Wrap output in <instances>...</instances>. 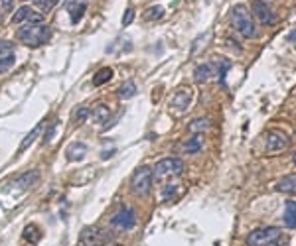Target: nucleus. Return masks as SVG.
<instances>
[{
	"label": "nucleus",
	"mask_w": 296,
	"mask_h": 246,
	"mask_svg": "<svg viewBox=\"0 0 296 246\" xmlns=\"http://www.w3.org/2000/svg\"><path fill=\"white\" fill-rule=\"evenodd\" d=\"M16 37H18V42H22L28 48H40V46L48 44V39L52 37V32L44 24H38V26L28 24V26H22L16 32Z\"/></svg>",
	"instance_id": "1"
},
{
	"label": "nucleus",
	"mask_w": 296,
	"mask_h": 246,
	"mask_svg": "<svg viewBox=\"0 0 296 246\" xmlns=\"http://www.w3.org/2000/svg\"><path fill=\"white\" fill-rule=\"evenodd\" d=\"M231 22H233L235 30H237L243 37L251 39V37L257 35V28H255V24H253V18H251L249 10H247L243 4H237V6L233 8V12H231Z\"/></svg>",
	"instance_id": "2"
},
{
	"label": "nucleus",
	"mask_w": 296,
	"mask_h": 246,
	"mask_svg": "<svg viewBox=\"0 0 296 246\" xmlns=\"http://www.w3.org/2000/svg\"><path fill=\"white\" fill-rule=\"evenodd\" d=\"M152 170L148 166H142L138 168L134 174H132V179H130V187H132V193L138 195V197H148L150 189H152Z\"/></svg>",
	"instance_id": "3"
},
{
	"label": "nucleus",
	"mask_w": 296,
	"mask_h": 246,
	"mask_svg": "<svg viewBox=\"0 0 296 246\" xmlns=\"http://www.w3.org/2000/svg\"><path fill=\"white\" fill-rule=\"evenodd\" d=\"M184 172V161L180 158H164L160 159L154 170H152V176L156 179H164V177L170 176H180Z\"/></svg>",
	"instance_id": "4"
},
{
	"label": "nucleus",
	"mask_w": 296,
	"mask_h": 246,
	"mask_svg": "<svg viewBox=\"0 0 296 246\" xmlns=\"http://www.w3.org/2000/svg\"><path fill=\"white\" fill-rule=\"evenodd\" d=\"M280 238V229L278 227H265V229H257L249 232L247 236V244L249 246H269L275 240Z\"/></svg>",
	"instance_id": "5"
},
{
	"label": "nucleus",
	"mask_w": 296,
	"mask_h": 246,
	"mask_svg": "<svg viewBox=\"0 0 296 246\" xmlns=\"http://www.w3.org/2000/svg\"><path fill=\"white\" fill-rule=\"evenodd\" d=\"M192 101H194V91L190 87H180L174 93L172 101H170V108L174 112H178V114H184L186 110L190 108V105H192Z\"/></svg>",
	"instance_id": "6"
},
{
	"label": "nucleus",
	"mask_w": 296,
	"mask_h": 246,
	"mask_svg": "<svg viewBox=\"0 0 296 246\" xmlns=\"http://www.w3.org/2000/svg\"><path fill=\"white\" fill-rule=\"evenodd\" d=\"M136 225V213L130 207H121L119 211L111 217V227L119 230H130Z\"/></svg>",
	"instance_id": "7"
},
{
	"label": "nucleus",
	"mask_w": 296,
	"mask_h": 246,
	"mask_svg": "<svg viewBox=\"0 0 296 246\" xmlns=\"http://www.w3.org/2000/svg\"><path fill=\"white\" fill-rule=\"evenodd\" d=\"M79 244L81 246H103L105 244V234L97 227H85L79 232Z\"/></svg>",
	"instance_id": "8"
},
{
	"label": "nucleus",
	"mask_w": 296,
	"mask_h": 246,
	"mask_svg": "<svg viewBox=\"0 0 296 246\" xmlns=\"http://www.w3.org/2000/svg\"><path fill=\"white\" fill-rule=\"evenodd\" d=\"M253 12H255V16H257V20L263 26H273L277 22V16H275L273 8L265 0H255L253 2Z\"/></svg>",
	"instance_id": "9"
},
{
	"label": "nucleus",
	"mask_w": 296,
	"mask_h": 246,
	"mask_svg": "<svg viewBox=\"0 0 296 246\" xmlns=\"http://www.w3.org/2000/svg\"><path fill=\"white\" fill-rule=\"evenodd\" d=\"M288 144H290V138L284 132H280V130H271L267 134V152H271V154L273 152H280V150H286Z\"/></svg>",
	"instance_id": "10"
},
{
	"label": "nucleus",
	"mask_w": 296,
	"mask_h": 246,
	"mask_svg": "<svg viewBox=\"0 0 296 246\" xmlns=\"http://www.w3.org/2000/svg\"><path fill=\"white\" fill-rule=\"evenodd\" d=\"M65 156L69 161H81V159L87 156V146L83 142H73L67 150H65Z\"/></svg>",
	"instance_id": "11"
},
{
	"label": "nucleus",
	"mask_w": 296,
	"mask_h": 246,
	"mask_svg": "<svg viewBox=\"0 0 296 246\" xmlns=\"http://www.w3.org/2000/svg\"><path fill=\"white\" fill-rule=\"evenodd\" d=\"M91 116H93V120H95V124H99V126H107L109 120H111V108H109L107 105H97L95 108H93Z\"/></svg>",
	"instance_id": "12"
},
{
	"label": "nucleus",
	"mask_w": 296,
	"mask_h": 246,
	"mask_svg": "<svg viewBox=\"0 0 296 246\" xmlns=\"http://www.w3.org/2000/svg\"><path fill=\"white\" fill-rule=\"evenodd\" d=\"M38 179H40V172L38 170H32V172H26L24 176H20L16 181H14V187L16 189H28L32 185H36Z\"/></svg>",
	"instance_id": "13"
},
{
	"label": "nucleus",
	"mask_w": 296,
	"mask_h": 246,
	"mask_svg": "<svg viewBox=\"0 0 296 246\" xmlns=\"http://www.w3.org/2000/svg\"><path fill=\"white\" fill-rule=\"evenodd\" d=\"M85 10H87V2H81V4H79V0H69L67 2V12L71 14V22L73 24H77L83 18Z\"/></svg>",
	"instance_id": "14"
},
{
	"label": "nucleus",
	"mask_w": 296,
	"mask_h": 246,
	"mask_svg": "<svg viewBox=\"0 0 296 246\" xmlns=\"http://www.w3.org/2000/svg\"><path fill=\"white\" fill-rule=\"evenodd\" d=\"M277 191H280V193H288V195H296V174H290V176L282 177L277 183Z\"/></svg>",
	"instance_id": "15"
},
{
	"label": "nucleus",
	"mask_w": 296,
	"mask_h": 246,
	"mask_svg": "<svg viewBox=\"0 0 296 246\" xmlns=\"http://www.w3.org/2000/svg\"><path fill=\"white\" fill-rule=\"evenodd\" d=\"M202 148H204V140H202V136H200V134H196V136L188 138V140L182 144V152H186V154H198Z\"/></svg>",
	"instance_id": "16"
},
{
	"label": "nucleus",
	"mask_w": 296,
	"mask_h": 246,
	"mask_svg": "<svg viewBox=\"0 0 296 246\" xmlns=\"http://www.w3.org/2000/svg\"><path fill=\"white\" fill-rule=\"evenodd\" d=\"M211 77H213V67L209 63H202V65H198L196 71H194L196 83H207Z\"/></svg>",
	"instance_id": "17"
},
{
	"label": "nucleus",
	"mask_w": 296,
	"mask_h": 246,
	"mask_svg": "<svg viewBox=\"0 0 296 246\" xmlns=\"http://www.w3.org/2000/svg\"><path fill=\"white\" fill-rule=\"evenodd\" d=\"M282 219H284V225L288 229H296V201H286Z\"/></svg>",
	"instance_id": "18"
},
{
	"label": "nucleus",
	"mask_w": 296,
	"mask_h": 246,
	"mask_svg": "<svg viewBox=\"0 0 296 246\" xmlns=\"http://www.w3.org/2000/svg\"><path fill=\"white\" fill-rule=\"evenodd\" d=\"M113 69L111 67H103V69H99L95 73V77H93V85L95 87H101V85H105V83H109L113 79Z\"/></svg>",
	"instance_id": "19"
},
{
	"label": "nucleus",
	"mask_w": 296,
	"mask_h": 246,
	"mask_svg": "<svg viewBox=\"0 0 296 246\" xmlns=\"http://www.w3.org/2000/svg\"><path fill=\"white\" fill-rule=\"evenodd\" d=\"M209 126H211L209 118H196L194 122L190 124V132L192 134H202L205 130H209Z\"/></svg>",
	"instance_id": "20"
},
{
	"label": "nucleus",
	"mask_w": 296,
	"mask_h": 246,
	"mask_svg": "<svg viewBox=\"0 0 296 246\" xmlns=\"http://www.w3.org/2000/svg\"><path fill=\"white\" fill-rule=\"evenodd\" d=\"M42 128H44V124L40 122V124L36 126V128H34V130H32V132H30V134H28V136H26L24 140H22V144H20V150H18V152H24L26 148H30V144H32V142H36V138L40 136V132H42Z\"/></svg>",
	"instance_id": "21"
},
{
	"label": "nucleus",
	"mask_w": 296,
	"mask_h": 246,
	"mask_svg": "<svg viewBox=\"0 0 296 246\" xmlns=\"http://www.w3.org/2000/svg\"><path fill=\"white\" fill-rule=\"evenodd\" d=\"M14 63H16V55H14V53H4V55H0V73H6Z\"/></svg>",
	"instance_id": "22"
},
{
	"label": "nucleus",
	"mask_w": 296,
	"mask_h": 246,
	"mask_svg": "<svg viewBox=\"0 0 296 246\" xmlns=\"http://www.w3.org/2000/svg\"><path fill=\"white\" fill-rule=\"evenodd\" d=\"M136 95V85L132 83V81H129V83H125L123 87L119 89V97L123 99V101H127V99H132Z\"/></svg>",
	"instance_id": "23"
},
{
	"label": "nucleus",
	"mask_w": 296,
	"mask_h": 246,
	"mask_svg": "<svg viewBox=\"0 0 296 246\" xmlns=\"http://www.w3.org/2000/svg\"><path fill=\"white\" fill-rule=\"evenodd\" d=\"M30 12H32L30 6H22V8L16 10V14L12 16V22H14V24H22V22H26L28 16H30Z\"/></svg>",
	"instance_id": "24"
},
{
	"label": "nucleus",
	"mask_w": 296,
	"mask_h": 246,
	"mask_svg": "<svg viewBox=\"0 0 296 246\" xmlns=\"http://www.w3.org/2000/svg\"><path fill=\"white\" fill-rule=\"evenodd\" d=\"M144 18L146 20H162L164 18V8L162 6H152L144 12Z\"/></svg>",
	"instance_id": "25"
},
{
	"label": "nucleus",
	"mask_w": 296,
	"mask_h": 246,
	"mask_svg": "<svg viewBox=\"0 0 296 246\" xmlns=\"http://www.w3.org/2000/svg\"><path fill=\"white\" fill-rule=\"evenodd\" d=\"M24 238H26L28 242H38V240H40L38 227H34V225H28V227L24 229Z\"/></svg>",
	"instance_id": "26"
},
{
	"label": "nucleus",
	"mask_w": 296,
	"mask_h": 246,
	"mask_svg": "<svg viewBox=\"0 0 296 246\" xmlns=\"http://www.w3.org/2000/svg\"><path fill=\"white\" fill-rule=\"evenodd\" d=\"M34 4H36L38 8L44 12V14H48L54 6H56V0H34Z\"/></svg>",
	"instance_id": "27"
},
{
	"label": "nucleus",
	"mask_w": 296,
	"mask_h": 246,
	"mask_svg": "<svg viewBox=\"0 0 296 246\" xmlns=\"http://www.w3.org/2000/svg\"><path fill=\"white\" fill-rule=\"evenodd\" d=\"M87 116H89V108H87V106H79V110L75 112V120L81 124V122H85Z\"/></svg>",
	"instance_id": "28"
},
{
	"label": "nucleus",
	"mask_w": 296,
	"mask_h": 246,
	"mask_svg": "<svg viewBox=\"0 0 296 246\" xmlns=\"http://www.w3.org/2000/svg\"><path fill=\"white\" fill-rule=\"evenodd\" d=\"M26 22H30V24H34V26H38V24H42L44 22V14H40V12H36V10H32L30 12V16H28V20Z\"/></svg>",
	"instance_id": "29"
},
{
	"label": "nucleus",
	"mask_w": 296,
	"mask_h": 246,
	"mask_svg": "<svg viewBox=\"0 0 296 246\" xmlns=\"http://www.w3.org/2000/svg\"><path fill=\"white\" fill-rule=\"evenodd\" d=\"M4 53H14V46L6 39H0V55H4Z\"/></svg>",
	"instance_id": "30"
},
{
	"label": "nucleus",
	"mask_w": 296,
	"mask_h": 246,
	"mask_svg": "<svg viewBox=\"0 0 296 246\" xmlns=\"http://www.w3.org/2000/svg\"><path fill=\"white\" fill-rule=\"evenodd\" d=\"M132 20H134V10H132V8H129V10L125 12V16H123V26H129Z\"/></svg>",
	"instance_id": "31"
},
{
	"label": "nucleus",
	"mask_w": 296,
	"mask_h": 246,
	"mask_svg": "<svg viewBox=\"0 0 296 246\" xmlns=\"http://www.w3.org/2000/svg\"><path fill=\"white\" fill-rule=\"evenodd\" d=\"M12 6H14V0H0V8H2L4 12H10Z\"/></svg>",
	"instance_id": "32"
},
{
	"label": "nucleus",
	"mask_w": 296,
	"mask_h": 246,
	"mask_svg": "<svg viewBox=\"0 0 296 246\" xmlns=\"http://www.w3.org/2000/svg\"><path fill=\"white\" fill-rule=\"evenodd\" d=\"M176 187H178V185H166V189H164V199H170V195H174Z\"/></svg>",
	"instance_id": "33"
},
{
	"label": "nucleus",
	"mask_w": 296,
	"mask_h": 246,
	"mask_svg": "<svg viewBox=\"0 0 296 246\" xmlns=\"http://www.w3.org/2000/svg\"><path fill=\"white\" fill-rule=\"evenodd\" d=\"M269 246H286V242H278V240H275L273 244H269Z\"/></svg>",
	"instance_id": "34"
},
{
	"label": "nucleus",
	"mask_w": 296,
	"mask_h": 246,
	"mask_svg": "<svg viewBox=\"0 0 296 246\" xmlns=\"http://www.w3.org/2000/svg\"><path fill=\"white\" fill-rule=\"evenodd\" d=\"M292 159H294V166H296V154H294V158H292Z\"/></svg>",
	"instance_id": "35"
},
{
	"label": "nucleus",
	"mask_w": 296,
	"mask_h": 246,
	"mask_svg": "<svg viewBox=\"0 0 296 246\" xmlns=\"http://www.w3.org/2000/svg\"><path fill=\"white\" fill-rule=\"evenodd\" d=\"M22 2H26V0H22Z\"/></svg>",
	"instance_id": "36"
}]
</instances>
